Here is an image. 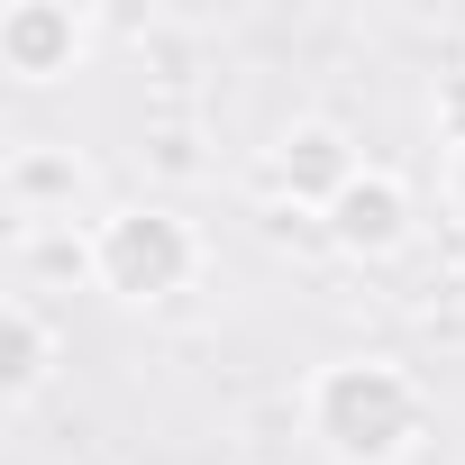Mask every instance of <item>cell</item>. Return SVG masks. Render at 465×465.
<instances>
[{
  "label": "cell",
  "mask_w": 465,
  "mask_h": 465,
  "mask_svg": "<svg viewBox=\"0 0 465 465\" xmlns=\"http://www.w3.org/2000/svg\"><path fill=\"white\" fill-rule=\"evenodd\" d=\"M438 401L401 356H338L302 383V429L329 465H401L429 438Z\"/></svg>",
  "instance_id": "obj_1"
},
{
  "label": "cell",
  "mask_w": 465,
  "mask_h": 465,
  "mask_svg": "<svg viewBox=\"0 0 465 465\" xmlns=\"http://www.w3.org/2000/svg\"><path fill=\"white\" fill-rule=\"evenodd\" d=\"M210 247H201V228L173 210V201H119L83 228V274L92 292H110L119 311H164L201 283Z\"/></svg>",
  "instance_id": "obj_2"
},
{
  "label": "cell",
  "mask_w": 465,
  "mask_h": 465,
  "mask_svg": "<svg viewBox=\"0 0 465 465\" xmlns=\"http://www.w3.org/2000/svg\"><path fill=\"white\" fill-rule=\"evenodd\" d=\"M83 55H92V19L74 0H10L0 10V74L10 83L46 92V83L83 74Z\"/></svg>",
  "instance_id": "obj_3"
},
{
  "label": "cell",
  "mask_w": 465,
  "mask_h": 465,
  "mask_svg": "<svg viewBox=\"0 0 465 465\" xmlns=\"http://www.w3.org/2000/svg\"><path fill=\"white\" fill-rule=\"evenodd\" d=\"M265 173H274V192H283V201H302V210H329V201H338V192L365 173V155H356V137H347L338 119H292V128L274 137Z\"/></svg>",
  "instance_id": "obj_4"
},
{
  "label": "cell",
  "mask_w": 465,
  "mask_h": 465,
  "mask_svg": "<svg viewBox=\"0 0 465 465\" xmlns=\"http://www.w3.org/2000/svg\"><path fill=\"white\" fill-rule=\"evenodd\" d=\"M320 228H329V247H338V256L374 265V256H392V247L411 238V183H401L392 164H365V173L320 210Z\"/></svg>",
  "instance_id": "obj_5"
},
{
  "label": "cell",
  "mask_w": 465,
  "mask_h": 465,
  "mask_svg": "<svg viewBox=\"0 0 465 465\" xmlns=\"http://www.w3.org/2000/svg\"><path fill=\"white\" fill-rule=\"evenodd\" d=\"M55 365H64L55 320H46L28 292H10V302H0V401H37V392L55 383Z\"/></svg>",
  "instance_id": "obj_6"
},
{
  "label": "cell",
  "mask_w": 465,
  "mask_h": 465,
  "mask_svg": "<svg viewBox=\"0 0 465 465\" xmlns=\"http://www.w3.org/2000/svg\"><path fill=\"white\" fill-rule=\"evenodd\" d=\"M0 192H10L19 219H74L83 155H74V146H10V164H0Z\"/></svg>",
  "instance_id": "obj_7"
},
{
  "label": "cell",
  "mask_w": 465,
  "mask_h": 465,
  "mask_svg": "<svg viewBox=\"0 0 465 465\" xmlns=\"http://www.w3.org/2000/svg\"><path fill=\"white\" fill-rule=\"evenodd\" d=\"M438 192H447V210H456V219H465V137H456V146H447V173H438Z\"/></svg>",
  "instance_id": "obj_8"
}]
</instances>
